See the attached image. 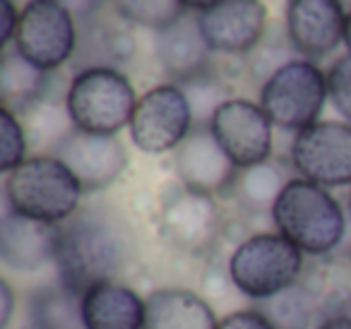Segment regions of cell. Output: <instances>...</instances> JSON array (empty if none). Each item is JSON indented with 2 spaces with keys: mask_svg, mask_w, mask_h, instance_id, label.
I'll use <instances>...</instances> for the list:
<instances>
[{
  "mask_svg": "<svg viewBox=\"0 0 351 329\" xmlns=\"http://www.w3.org/2000/svg\"><path fill=\"white\" fill-rule=\"evenodd\" d=\"M217 3H221V0H183V5L191 8V10H197V12L207 10V8L217 5Z\"/></svg>",
  "mask_w": 351,
  "mask_h": 329,
  "instance_id": "obj_33",
  "label": "cell"
},
{
  "mask_svg": "<svg viewBox=\"0 0 351 329\" xmlns=\"http://www.w3.org/2000/svg\"><path fill=\"white\" fill-rule=\"evenodd\" d=\"M339 3H341V5H344V10H346V12L351 10V0H339Z\"/></svg>",
  "mask_w": 351,
  "mask_h": 329,
  "instance_id": "obj_35",
  "label": "cell"
},
{
  "mask_svg": "<svg viewBox=\"0 0 351 329\" xmlns=\"http://www.w3.org/2000/svg\"><path fill=\"white\" fill-rule=\"evenodd\" d=\"M27 145H29V137L20 123V116L8 108H0V171L3 173H10L25 164Z\"/></svg>",
  "mask_w": 351,
  "mask_h": 329,
  "instance_id": "obj_26",
  "label": "cell"
},
{
  "mask_svg": "<svg viewBox=\"0 0 351 329\" xmlns=\"http://www.w3.org/2000/svg\"><path fill=\"white\" fill-rule=\"evenodd\" d=\"M327 99V75L308 58L284 63L260 89V106L282 130L301 132L317 123Z\"/></svg>",
  "mask_w": 351,
  "mask_h": 329,
  "instance_id": "obj_6",
  "label": "cell"
},
{
  "mask_svg": "<svg viewBox=\"0 0 351 329\" xmlns=\"http://www.w3.org/2000/svg\"><path fill=\"white\" fill-rule=\"evenodd\" d=\"M181 87L188 97V103H191L195 125H210L212 118H215V113L219 111L221 103H226L229 99H234L229 94V89H226V84L219 82L212 73L188 80V82H183Z\"/></svg>",
  "mask_w": 351,
  "mask_h": 329,
  "instance_id": "obj_25",
  "label": "cell"
},
{
  "mask_svg": "<svg viewBox=\"0 0 351 329\" xmlns=\"http://www.w3.org/2000/svg\"><path fill=\"white\" fill-rule=\"evenodd\" d=\"M313 295L303 286L293 284L274 298L265 300L263 313L274 324V329H308L313 319Z\"/></svg>",
  "mask_w": 351,
  "mask_h": 329,
  "instance_id": "obj_24",
  "label": "cell"
},
{
  "mask_svg": "<svg viewBox=\"0 0 351 329\" xmlns=\"http://www.w3.org/2000/svg\"><path fill=\"white\" fill-rule=\"evenodd\" d=\"M20 15L22 10H17L15 0H0V51L10 49V44L15 41Z\"/></svg>",
  "mask_w": 351,
  "mask_h": 329,
  "instance_id": "obj_29",
  "label": "cell"
},
{
  "mask_svg": "<svg viewBox=\"0 0 351 329\" xmlns=\"http://www.w3.org/2000/svg\"><path fill=\"white\" fill-rule=\"evenodd\" d=\"M303 255L282 233H255L231 252L229 276L243 295L269 300L298 284Z\"/></svg>",
  "mask_w": 351,
  "mask_h": 329,
  "instance_id": "obj_5",
  "label": "cell"
},
{
  "mask_svg": "<svg viewBox=\"0 0 351 329\" xmlns=\"http://www.w3.org/2000/svg\"><path fill=\"white\" fill-rule=\"evenodd\" d=\"M84 329H145V298L118 281H104L80 295Z\"/></svg>",
  "mask_w": 351,
  "mask_h": 329,
  "instance_id": "obj_18",
  "label": "cell"
},
{
  "mask_svg": "<svg viewBox=\"0 0 351 329\" xmlns=\"http://www.w3.org/2000/svg\"><path fill=\"white\" fill-rule=\"evenodd\" d=\"M212 305L188 289H156L145 298V329H217Z\"/></svg>",
  "mask_w": 351,
  "mask_h": 329,
  "instance_id": "obj_19",
  "label": "cell"
},
{
  "mask_svg": "<svg viewBox=\"0 0 351 329\" xmlns=\"http://www.w3.org/2000/svg\"><path fill=\"white\" fill-rule=\"evenodd\" d=\"M349 212H351V190H349Z\"/></svg>",
  "mask_w": 351,
  "mask_h": 329,
  "instance_id": "obj_36",
  "label": "cell"
},
{
  "mask_svg": "<svg viewBox=\"0 0 351 329\" xmlns=\"http://www.w3.org/2000/svg\"><path fill=\"white\" fill-rule=\"evenodd\" d=\"M130 80L113 65H89L73 77L65 111L73 127L94 135H118L130 125L137 106Z\"/></svg>",
  "mask_w": 351,
  "mask_h": 329,
  "instance_id": "obj_4",
  "label": "cell"
},
{
  "mask_svg": "<svg viewBox=\"0 0 351 329\" xmlns=\"http://www.w3.org/2000/svg\"><path fill=\"white\" fill-rule=\"evenodd\" d=\"M277 233L308 255H327L346 233L341 204L327 188L306 178H291L272 207Z\"/></svg>",
  "mask_w": 351,
  "mask_h": 329,
  "instance_id": "obj_2",
  "label": "cell"
},
{
  "mask_svg": "<svg viewBox=\"0 0 351 329\" xmlns=\"http://www.w3.org/2000/svg\"><path fill=\"white\" fill-rule=\"evenodd\" d=\"M130 140L145 154H166L183 145L195 127L181 84H159L142 94L130 121Z\"/></svg>",
  "mask_w": 351,
  "mask_h": 329,
  "instance_id": "obj_8",
  "label": "cell"
},
{
  "mask_svg": "<svg viewBox=\"0 0 351 329\" xmlns=\"http://www.w3.org/2000/svg\"><path fill=\"white\" fill-rule=\"evenodd\" d=\"M210 130L239 171L265 164L272 156L274 123L255 101L229 99L215 113Z\"/></svg>",
  "mask_w": 351,
  "mask_h": 329,
  "instance_id": "obj_10",
  "label": "cell"
},
{
  "mask_svg": "<svg viewBox=\"0 0 351 329\" xmlns=\"http://www.w3.org/2000/svg\"><path fill=\"white\" fill-rule=\"evenodd\" d=\"M53 156L73 171L84 190L108 188L128 166L125 147L116 135H94L77 127L56 142Z\"/></svg>",
  "mask_w": 351,
  "mask_h": 329,
  "instance_id": "obj_12",
  "label": "cell"
},
{
  "mask_svg": "<svg viewBox=\"0 0 351 329\" xmlns=\"http://www.w3.org/2000/svg\"><path fill=\"white\" fill-rule=\"evenodd\" d=\"M65 8L75 15V20H89L94 12L101 10L106 0H60Z\"/></svg>",
  "mask_w": 351,
  "mask_h": 329,
  "instance_id": "obj_31",
  "label": "cell"
},
{
  "mask_svg": "<svg viewBox=\"0 0 351 329\" xmlns=\"http://www.w3.org/2000/svg\"><path fill=\"white\" fill-rule=\"evenodd\" d=\"M32 327L34 329H84L80 295L70 289L41 291L32 305Z\"/></svg>",
  "mask_w": 351,
  "mask_h": 329,
  "instance_id": "obj_21",
  "label": "cell"
},
{
  "mask_svg": "<svg viewBox=\"0 0 351 329\" xmlns=\"http://www.w3.org/2000/svg\"><path fill=\"white\" fill-rule=\"evenodd\" d=\"M84 188L53 154L29 156L5 173V199L10 212L41 223L60 226L77 214Z\"/></svg>",
  "mask_w": 351,
  "mask_h": 329,
  "instance_id": "obj_3",
  "label": "cell"
},
{
  "mask_svg": "<svg viewBox=\"0 0 351 329\" xmlns=\"http://www.w3.org/2000/svg\"><path fill=\"white\" fill-rule=\"evenodd\" d=\"M344 44H346V49H349V53H351V10L346 12V25H344Z\"/></svg>",
  "mask_w": 351,
  "mask_h": 329,
  "instance_id": "obj_34",
  "label": "cell"
},
{
  "mask_svg": "<svg viewBox=\"0 0 351 329\" xmlns=\"http://www.w3.org/2000/svg\"><path fill=\"white\" fill-rule=\"evenodd\" d=\"M125 260V238L106 214H75L58 226L56 269L60 286L82 295L87 289L113 281Z\"/></svg>",
  "mask_w": 351,
  "mask_h": 329,
  "instance_id": "obj_1",
  "label": "cell"
},
{
  "mask_svg": "<svg viewBox=\"0 0 351 329\" xmlns=\"http://www.w3.org/2000/svg\"><path fill=\"white\" fill-rule=\"evenodd\" d=\"M267 5L263 0H221L197 12V25L212 53H253L267 34Z\"/></svg>",
  "mask_w": 351,
  "mask_h": 329,
  "instance_id": "obj_11",
  "label": "cell"
},
{
  "mask_svg": "<svg viewBox=\"0 0 351 329\" xmlns=\"http://www.w3.org/2000/svg\"><path fill=\"white\" fill-rule=\"evenodd\" d=\"M15 313V291L5 279L0 281V329H8Z\"/></svg>",
  "mask_w": 351,
  "mask_h": 329,
  "instance_id": "obj_30",
  "label": "cell"
},
{
  "mask_svg": "<svg viewBox=\"0 0 351 329\" xmlns=\"http://www.w3.org/2000/svg\"><path fill=\"white\" fill-rule=\"evenodd\" d=\"M346 10L339 0H289L284 32L293 51L308 60L332 53L344 41Z\"/></svg>",
  "mask_w": 351,
  "mask_h": 329,
  "instance_id": "obj_15",
  "label": "cell"
},
{
  "mask_svg": "<svg viewBox=\"0 0 351 329\" xmlns=\"http://www.w3.org/2000/svg\"><path fill=\"white\" fill-rule=\"evenodd\" d=\"M173 169L183 188L217 195L239 178V166L229 159L210 125H195L183 145L173 151Z\"/></svg>",
  "mask_w": 351,
  "mask_h": 329,
  "instance_id": "obj_14",
  "label": "cell"
},
{
  "mask_svg": "<svg viewBox=\"0 0 351 329\" xmlns=\"http://www.w3.org/2000/svg\"><path fill=\"white\" fill-rule=\"evenodd\" d=\"M219 207L215 195L181 188L161 212V233L173 247L191 255H202L219 236Z\"/></svg>",
  "mask_w": 351,
  "mask_h": 329,
  "instance_id": "obj_13",
  "label": "cell"
},
{
  "mask_svg": "<svg viewBox=\"0 0 351 329\" xmlns=\"http://www.w3.org/2000/svg\"><path fill=\"white\" fill-rule=\"evenodd\" d=\"M327 94L337 113L351 123V53H344L332 63L327 73Z\"/></svg>",
  "mask_w": 351,
  "mask_h": 329,
  "instance_id": "obj_27",
  "label": "cell"
},
{
  "mask_svg": "<svg viewBox=\"0 0 351 329\" xmlns=\"http://www.w3.org/2000/svg\"><path fill=\"white\" fill-rule=\"evenodd\" d=\"M15 51L44 73L58 70L77 49V22L60 0H29L22 8Z\"/></svg>",
  "mask_w": 351,
  "mask_h": 329,
  "instance_id": "obj_7",
  "label": "cell"
},
{
  "mask_svg": "<svg viewBox=\"0 0 351 329\" xmlns=\"http://www.w3.org/2000/svg\"><path fill=\"white\" fill-rule=\"evenodd\" d=\"M291 166L301 178L322 188L351 185V123L317 121L296 132Z\"/></svg>",
  "mask_w": 351,
  "mask_h": 329,
  "instance_id": "obj_9",
  "label": "cell"
},
{
  "mask_svg": "<svg viewBox=\"0 0 351 329\" xmlns=\"http://www.w3.org/2000/svg\"><path fill=\"white\" fill-rule=\"evenodd\" d=\"M58 226L8 212L0 221V260L20 271H36L56 262Z\"/></svg>",
  "mask_w": 351,
  "mask_h": 329,
  "instance_id": "obj_17",
  "label": "cell"
},
{
  "mask_svg": "<svg viewBox=\"0 0 351 329\" xmlns=\"http://www.w3.org/2000/svg\"><path fill=\"white\" fill-rule=\"evenodd\" d=\"M156 58L176 84L212 73V49L197 25V12H186L171 27L156 32Z\"/></svg>",
  "mask_w": 351,
  "mask_h": 329,
  "instance_id": "obj_16",
  "label": "cell"
},
{
  "mask_svg": "<svg viewBox=\"0 0 351 329\" xmlns=\"http://www.w3.org/2000/svg\"><path fill=\"white\" fill-rule=\"evenodd\" d=\"M287 183L289 180L284 178L282 171L272 161H265V164L250 166V169H241L234 185L245 207L258 209V212H267V209L272 212L274 202Z\"/></svg>",
  "mask_w": 351,
  "mask_h": 329,
  "instance_id": "obj_22",
  "label": "cell"
},
{
  "mask_svg": "<svg viewBox=\"0 0 351 329\" xmlns=\"http://www.w3.org/2000/svg\"><path fill=\"white\" fill-rule=\"evenodd\" d=\"M217 329H274L263 310H236L219 319Z\"/></svg>",
  "mask_w": 351,
  "mask_h": 329,
  "instance_id": "obj_28",
  "label": "cell"
},
{
  "mask_svg": "<svg viewBox=\"0 0 351 329\" xmlns=\"http://www.w3.org/2000/svg\"><path fill=\"white\" fill-rule=\"evenodd\" d=\"M118 17L152 32H161L186 15L183 0H111Z\"/></svg>",
  "mask_w": 351,
  "mask_h": 329,
  "instance_id": "obj_23",
  "label": "cell"
},
{
  "mask_svg": "<svg viewBox=\"0 0 351 329\" xmlns=\"http://www.w3.org/2000/svg\"><path fill=\"white\" fill-rule=\"evenodd\" d=\"M49 87V73L22 58L15 49H3L0 58V103L15 116L32 111L41 103Z\"/></svg>",
  "mask_w": 351,
  "mask_h": 329,
  "instance_id": "obj_20",
  "label": "cell"
},
{
  "mask_svg": "<svg viewBox=\"0 0 351 329\" xmlns=\"http://www.w3.org/2000/svg\"><path fill=\"white\" fill-rule=\"evenodd\" d=\"M317 329H351V315H332Z\"/></svg>",
  "mask_w": 351,
  "mask_h": 329,
  "instance_id": "obj_32",
  "label": "cell"
}]
</instances>
